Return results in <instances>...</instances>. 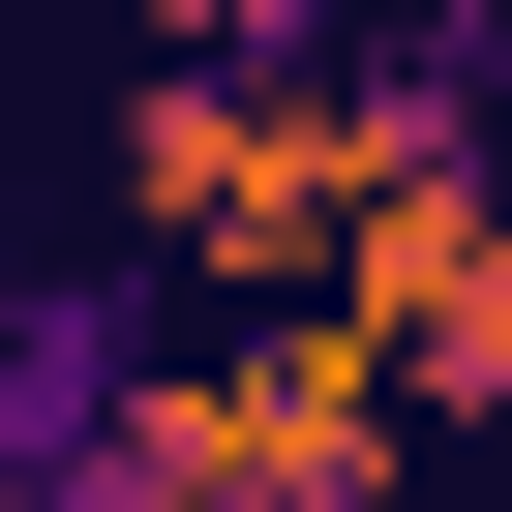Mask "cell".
<instances>
[{
	"label": "cell",
	"instance_id": "obj_1",
	"mask_svg": "<svg viewBox=\"0 0 512 512\" xmlns=\"http://www.w3.org/2000/svg\"><path fill=\"white\" fill-rule=\"evenodd\" d=\"M91 512H422V422H392L332 332H181Z\"/></svg>",
	"mask_w": 512,
	"mask_h": 512
},
{
	"label": "cell",
	"instance_id": "obj_2",
	"mask_svg": "<svg viewBox=\"0 0 512 512\" xmlns=\"http://www.w3.org/2000/svg\"><path fill=\"white\" fill-rule=\"evenodd\" d=\"M332 362H362L422 452H452V422H512V151H452L362 272H332Z\"/></svg>",
	"mask_w": 512,
	"mask_h": 512
}]
</instances>
